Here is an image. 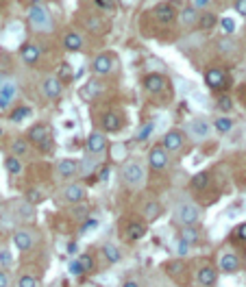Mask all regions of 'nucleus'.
<instances>
[{
  "instance_id": "obj_1",
  "label": "nucleus",
  "mask_w": 246,
  "mask_h": 287,
  "mask_svg": "<svg viewBox=\"0 0 246 287\" xmlns=\"http://www.w3.org/2000/svg\"><path fill=\"white\" fill-rule=\"evenodd\" d=\"M146 168H144L142 161H126L122 168V181L126 187L131 189H142L146 185Z\"/></svg>"
},
{
  "instance_id": "obj_2",
  "label": "nucleus",
  "mask_w": 246,
  "mask_h": 287,
  "mask_svg": "<svg viewBox=\"0 0 246 287\" xmlns=\"http://www.w3.org/2000/svg\"><path fill=\"white\" fill-rule=\"evenodd\" d=\"M29 24L35 33H50L52 31V17L50 11L44 5L35 3L29 7Z\"/></svg>"
},
{
  "instance_id": "obj_3",
  "label": "nucleus",
  "mask_w": 246,
  "mask_h": 287,
  "mask_svg": "<svg viewBox=\"0 0 246 287\" xmlns=\"http://www.w3.org/2000/svg\"><path fill=\"white\" fill-rule=\"evenodd\" d=\"M175 216L183 226H196L200 222V207L194 202H181L175 209Z\"/></svg>"
},
{
  "instance_id": "obj_4",
  "label": "nucleus",
  "mask_w": 246,
  "mask_h": 287,
  "mask_svg": "<svg viewBox=\"0 0 246 287\" xmlns=\"http://www.w3.org/2000/svg\"><path fill=\"white\" fill-rule=\"evenodd\" d=\"M183 146H185V135H183V131H179V128H170V131L163 135V140H161V148L168 155L181 152L183 150Z\"/></svg>"
},
{
  "instance_id": "obj_5",
  "label": "nucleus",
  "mask_w": 246,
  "mask_h": 287,
  "mask_svg": "<svg viewBox=\"0 0 246 287\" xmlns=\"http://www.w3.org/2000/svg\"><path fill=\"white\" fill-rule=\"evenodd\" d=\"M54 172H57L59 181L72 183V179L79 177V159H74V157H63V159H59L57 170Z\"/></svg>"
},
{
  "instance_id": "obj_6",
  "label": "nucleus",
  "mask_w": 246,
  "mask_h": 287,
  "mask_svg": "<svg viewBox=\"0 0 246 287\" xmlns=\"http://www.w3.org/2000/svg\"><path fill=\"white\" fill-rule=\"evenodd\" d=\"M11 242L17 248V253H29L35 248V235L31 228H15L11 235Z\"/></svg>"
},
{
  "instance_id": "obj_7",
  "label": "nucleus",
  "mask_w": 246,
  "mask_h": 287,
  "mask_svg": "<svg viewBox=\"0 0 246 287\" xmlns=\"http://www.w3.org/2000/svg\"><path fill=\"white\" fill-rule=\"evenodd\" d=\"M20 94V85L13 79H5L0 83V109H9L13 105V100Z\"/></svg>"
},
{
  "instance_id": "obj_8",
  "label": "nucleus",
  "mask_w": 246,
  "mask_h": 287,
  "mask_svg": "<svg viewBox=\"0 0 246 287\" xmlns=\"http://www.w3.org/2000/svg\"><path fill=\"white\" fill-rule=\"evenodd\" d=\"M61 198L68 202V205H79L87 198V187L83 183H68L61 192Z\"/></svg>"
},
{
  "instance_id": "obj_9",
  "label": "nucleus",
  "mask_w": 246,
  "mask_h": 287,
  "mask_svg": "<svg viewBox=\"0 0 246 287\" xmlns=\"http://www.w3.org/2000/svg\"><path fill=\"white\" fill-rule=\"evenodd\" d=\"M113 68H116V61H113V54L111 52H100V54H96L94 61H92V70L96 74V79L111 74Z\"/></svg>"
},
{
  "instance_id": "obj_10",
  "label": "nucleus",
  "mask_w": 246,
  "mask_h": 287,
  "mask_svg": "<svg viewBox=\"0 0 246 287\" xmlns=\"http://www.w3.org/2000/svg\"><path fill=\"white\" fill-rule=\"evenodd\" d=\"M187 133L194 142H203L209 137V133H212V124H209L205 118H192L187 124Z\"/></svg>"
},
{
  "instance_id": "obj_11",
  "label": "nucleus",
  "mask_w": 246,
  "mask_h": 287,
  "mask_svg": "<svg viewBox=\"0 0 246 287\" xmlns=\"http://www.w3.org/2000/svg\"><path fill=\"white\" fill-rule=\"evenodd\" d=\"M40 89H42V96L46 98V100H57V98L63 94V85H61V81L54 76V74H48V76H44Z\"/></svg>"
},
{
  "instance_id": "obj_12",
  "label": "nucleus",
  "mask_w": 246,
  "mask_h": 287,
  "mask_svg": "<svg viewBox=\"0 0 246 287\" xmlns=\"http://www.w3.org/2000/svg\"><path fill=\"white\" fill-rule=\"evenodd\" d=\"M105 89H107L105 83L94 76V79H89V81L85 83V85L79 89V96L83 98V100H87V103H92V100H96L98 96H103V94H105Z\"/></svg>"
},
{
  "instance_id": "obj_13",
  "label": "nucleus",
  "mask_w": 246,
  "mask_h": 287,
  "mask_svg": "<svg viewBox=\"0 0 246 287\" xmlns=\"http://www.w3.org/2000/svg\"><path fill=\"white\" fill-rule=\"evenodd\" d=\"M109 146V140L103 131H92L87 137V155H94V157H103L105 150Z\"/></svg>"
},
{
  "instance_id": "obj_14",
  "label": "nucleus",
  "mask_w": 246,
  "mask_h": 287,
  "mask_svg": "<svg viewBox=\"0 0 246 287\" xmlns=\"http://www.w3.org/2000/svg\"><path fill=\"white\" fill-rule=\"evenodd\" d=\"M168 163H170V155L163 150L161 144L153 146L148 150V165L153 170H163V168H168Z\"/></svg>"
},
{
  "instance_id": "obj_15",
  "label": "nucleus",
  "mask_w": 246,
  "mask_h": 287,
  "mask_svg": "<svg viewBox=\"0 0 246 287\" xmlns=\"http://www.w3.org/2000/svg\"><path fill=\"white\" fill-rule=\"evenodd\" d=\"M240 257L235 253H220V257H218V270L224 274H235L240 270Z\"/></svg>"
},
{
  "instance_id": "obj_16",
  "label": "nucleus",
  "mask_w": 246,
  "mask_h": 287,
  "mask_svg": "<svg viewBox=\"0 0 246 287\" xmlns=\"http://www.w3.org/2000/svg\"><path fill=\"white\" fill-rule=\"evenodd\" d=\"M20 59L26 63V66H35L42 59V46L35 42H26L20 48Z\"/></svg>"
},
{
  "instance_id": "obj_17",
  "label": "nucleus",
  "mask_w": 246,
  "mask_h": 287,
  "mask_svg": "<svg viewBox=\"0 0 246 287\" xmlns=\"http://www.w3.org/2000/svg\"><path fill=\"white\" fill-rule=\"evenodd\" d=\"M13 216L20 222H33L37 218V207H33L31 202H26V200H17L13 205Z\"/></svg>"
},
{
  "instance_id": "obj_18",
  "label": "nucleus",
  "mask_w": 246,
  "mask_h": 287,
  "mask_svg": "<svg viewBox=\"0 0 246 287\" xmlns=\"http://www.w3.org/2000/svg\"><path fill=\"white\" fill-rule=\"evenodd\" d=\"M37 144V146H42V148H46L48 146V142H50V131H48V126L46 124H35V126H31L29 128V144Z\"/></svg>"
},
{
  "instance_id": "obj_19",
  "label": "nucleus",
  "mask_w": 246,
  "mask_h": 287,
  "mask_svg": "<svg viewBox=\"0 0 246 287\" xmlns=\"http://www.w3.org/2000/svg\"><path fill=\"white\" fill-rule=\"evenodd\" d=\"M153 13H155V17H157V22L159 24H172L175 22V17H177V11H175V7H172L170 3H159L157 7L153 9Z\"/></svg>"
},
{
  "instance_id": "obj_20",
  "label": "nucleus",
  "mask_w": 246,
  "mask_h": 287,
  "mask_svg": "<svg viewBox=\"0 0 246 287\" xmlns=\"http://www.w3.org/2000/svg\"><path fill=\"white\" fill-rule=\"evenodd\" d=\"M196 283L203 287H214L218 283V270L214 265H203L196 272Z\"/></svg>"
},
{
  "instance_id": "obj_21",
  "label": "nucleus",
  "mask_w": 246,
  "mask_h": 287,
  "mask_svg": "<svg viewBox=\"0 0 246 287\" xmlns=\"http://www.w3.org/2000/svg\"><path fill=\"white\" fill-rule=\"evenodd\" d=\"M98 165H100V157H94V155L85 152L83 159H79V177H83V179L85 177H94Z\"/></svg>"
},
{
  "instance_id": "obj_22",
  "label": "nucleus",
  "mask_w": 246,
  "mask_h": 287,
  "mask_svg": "<svg viewBox=\"0 0 246 287\" xmlns=\"http://www.w3.org/2000/svg\"><path fill=\"white\" fill-rule=\"evenodd\" d=\"M9 155L11 157H17V159H26V157L31 155V144L29 140H24V137H15V140L9 144Z\"/></svg>"
},
{
  "instance_id": "obj_23",
  "label": "nucleus",
  "mask_w": 246,
  "mask_h": 287,
  "mask_svg": "<svg viewBox=\"0 0 246 287\" xmlns=\"http://www.w3.org/2000/svg\"><path fill=\"white\" fill-rule=\"evenodd\" d=\"M100 124H103L105 133H118L122 128V118L116 111H105L103 118H100Z\"/></svg>"
},
{
  "instance_id": "obj_24",
  "label": "nucleus",
  "mask_w": 246,
  "mask_h": 287,
  "mask_svg": "<svg viewBox=\"0 0 246 287\" xmlns=\"http://www.w3.org/2000/svg\"><path fill=\"white\" fill-rule=\"evenodd\" d=\"M224 70L222 68H209L205 72V83L212 89H222L224 87Z\"/></svg>"
},
{
  "instance_id": "obj_25",
  "label": "nucleus",
  "mask_w": 246,
  "mask_h": 287,
  "mask_svg": "<svg viewBox=\"0 0 246 287\" xmlns=\"http://www.w3.org/2000/svg\"><path fill=\"white\" fill-rule=\"evenodd\" d=\"M83 42H85V37L79 31H68L66 35H63V48L70 50V52H77V50L83 48Z\"/></svg>"
},
{
  "instance_id": "obj_26",
  "label": "nucleus",
  "mask_w": 246,
  "mask_h": 287,
  "mask_svg": "<svg viewBox=\"0 0 246 287\" xmlns=\"http://www.w3.org/2000/svg\"><path fill=\"white\" fill-rule=\"evenodd\" d=\"M212 128L216 133H220V135H229L233 128H235V120L229 118V116H218L214 122H212Z\"/></svg>"
},
{
  "instance_id": "obj_27",
  "label": "nucleus",
  "mask_w": 246,
  "mask_h": 287,
  "mask_svg": "<svg viewBox=\"0 0 246 287\" xmlns=\"http://www.w3.org/2000/svg\"><path fill=\"white\" fill-rule=\"evenodd\" d=\"M103 257H105L107 263L116 265V263L122 261V251H120V248H118L113 242H105V244H103Z\"/></svg>"
},
{
  "instance_id": "obj_28",
  "label": "nucleus",
  "mask_w": 246,
  "mask_h": 287,
  "mask_svg": "<svg viewBox=\"0 0 246 287\" xmlns=\"http://www.w3.org/2000/svg\"><path fill=\"white\" fill-rule=\"evenodd\" d=\"M144 87H146L150 94H159V91H163V87H166V79L161 76V74H148L146 79H144Z\"/></svg>"
},
{
  "instance_id": "obj_29",
  "label": "nucleus",
  "mask_w": 246,
  "mask_h": 287,
  "mask_svg": "<svg viewBox=\"0 0 246 287\" xmlns=\"http://www.w3.org/2000/svg\"><path fill=\"white\" fill-rule=\"evenodd\" d=\"M198 15H200L198 11H194V9L190 7V5H185V7L179 11L177 17H179V24L187 29V26H192V24H198Z\"/></svg>"
},
{
  "instance_id": "obj_30",
  "label": "nucleus",
  "mask_w": 246,
  "mask_h": 287,
  "mask_svg": "<svg viewBox=\"0 0 246 287\" xmlns=\"http://www.w3.org/2000/svg\"><path fill=\"white\" fill-rule=\"evenodd\" d=\"M124 233L131 242H138V239H142L144 235H146V224H144V222H129L126 228H124Z\"/></svg>"
},
{
  "instance_id": "obj_31",
  "label": "nucleus",
  "mask_w": 246,
  "mask_h": 287,
  "mask_svg": "<svg viewBox=\"0 0 246 287\" xmlns=\"http://www.w3.org/2000/svg\"><path fill=\"white\" fill-rule=\"evenodd\" d=\"M5 170L11 174V177H20V174L24 172V161L17 159V157L7 155V157H5Z\"/></svg>"
},
{
  "instance_id": "obj_32",
  "label": "nucleus",
  "mask_w": 246,
  "mask_h": 287,
  "mask_svg": "<svg viewBox=\"0 0 246 287\" xmlns=\"http://www.w3.org/2000/svg\"><path fill=\"white\" fill-rule=\"evenodd\" d=\"M161 211L163 209H161V205L157 200H148L146 205L142 207V216H144V220H146V222H153V220H157L161 216Z\"/></svg>"
},
{
  "instance_id": "obj_33",
  "label": "nucleus",
  "mask_w": 246,
  "mask_h": 287,
  "mask_svg": "<svg viewBox=\"0 0 246 287\" xmlns=\"http://www.w3.org/2000/svg\"><path fill=\"white\" fill-rule=\"evenodd\" d=\"M83 24H85L87 33H100L103 31V26H105V17H100L96 13H89V15H85Z\"/></svg>"
},
{
  "instance_id": "obj_34",
  "label": "nucleus",
  "mask_w": 246,
  "mask_h": 287,
  "mask_svg": "<svg viewBox=\"0 0 246 287\" xmlns=\"http://www.w3.org/2000/svg\"><path fill=\"white\" fill-rule=\"evenodd\" d=\"M179 239H181V242H185L187 246H196L198 239H200L198 228H194V226H183V228L179 231Z\"/></svg>"
},
{
  "instance_id": "obj_35",
  "label": "nucleus",
  "mask_w": 246,
  "mask_h": 287,
  "mask_svg": "<svg viewBox=\"0 0 246 287\" xmlns=\"http://www.w3.org/2000/svg\"><path fill=\"white\" fill-rule=\"evenodd\" d=\"M218 20H220V17H218L216 13L205 11V13H200V15H198V26H200L203 31H212L214 26L218 24Z\"/></svg>"
},
{
  "instance_id": "obj_36",
  "label": "nucleus",
  "mask_w": 246,
  "mask_h": 287,
  "mask_svg": "<svg viewBox=\"0 0 246 287\" xmlns=\"http://www.w3.org/2000/svg\"><path fill=\"white\" fill-rule=\"evenodd\" d=\"M216 48L220 54H235V50H238V46H235V42L231 40V37H220L216 44Z\"/></svg>"
},
{
  "instance_id": "obj_37",
  "label": "nucleus",
  "mask_w": 246,
  "mask_h": 287,
  "mask_svg": "<svg viewBox=\"0 0 246 287\" xmlns=\"http://www.w3.org/2000/svg\"><path fill=\"white\" fill-rule=\"evenodd\" d=\"M59 81H61V85L63 83H70L72 79H74V72H72V66L70 63H61V66L57 68V74H54Z\"/></svg>"
},
{
  "instance_id": "obj_38",
  "label": "nucleus",
  "mask_w": 246,
  "mask_h": 287,
  "mask_svg": "<svg viewBox=\"0 0 246 287\" xmlns=\"http://www.w3.org/2000/svg\"><path fill=\"white\" fill-rule=\"evenodd\" d=\"M190 185H192V189H205L209 185V172H196Z\"/></svg>"
},
{
  "instance_id": "obj_39",
  "label": "nucleus",
  "mask_w": 246,
  "mask_h": 287,
  "mask_svg": "<svg viewBox=\"0 0 246 287\" xmlns=\"http://www.w3.org/2000/svg\"><path fill=\"white\" fill-rule=\"evenodd\" d=\"M17 287H40V279L35 274L24 272V274L17 276Z\"/></svg>"
},
{
  "instance_id": "obj_40",
  "label": "nucleus",
  "mask_w": 246,
  "mask_h": 287,
  "mask_svg": "<svg viewBox=\"0 0 246 287\" xmlns=\"http://www.w3.org/2000/svg\"><path fill=\"white\" fill-rule=\"evenodd\" d=\"M77 261L81 263V270H83V274L94 272L96 263H94V257H92V255H79V257H77Z\"/></svg>"
},
{
  "instance_id": "obj_41",
  "label": "nucleus",
  "mask_w": 246,
  "mask_h": 287,
  "mask_svg": "<svg viewBox=\"0 0 246 287\" xmlns=\"http://www.w3.org/2000/svg\"><path fill=\"white\" fill-rule=\"evenodd\" d=\"M44 198H46V196H44V192H42L40 187H31L29 192H26V198H24V200H26V202H31L33 207H37Z\"/></svg>"
},
{
  "instance_id": "obj_42",
  "label": "nucleus",
  "mask_w": 246,
  "mask_h": 287,
  "mask_svg": "<svg viewBox=\"0 0 246 287\" xmlns=\"http://www.w3.org/2000/svg\"><path fill=\"white\" fill-rule=\"evenodd\" d=\"M29 116H31L29 107H15L11 113H9V120H11V122H22V120H26Z\"/></svg>"
},
{
  "instance_id": "obj_43",
  "label": "nucleus",
  "mask_w": 246,
  "mask_h": 287,
  "mask_svg": "<svg viewBox=\"0 0 246 287\" xmlns=\"http://www.w3.org/2000/svg\"><path fill=\"white\" fill-rule=\"evenodd\" d=\"M94 7L98 9V11H103V13H113L116 11L113 0H94Z\"/></svg>"
},
{
  "instance_id": "obj_44",
  "label": "nucleus",
  "mask_w": 246,
  "mask_h": 287,
  "mask_svg": "<svg viewBox=\"0 0 246 287\" xmlns=\"http://www.w3.org/2000/svg\"><path fill=\"white\" fill-rule=\"evenodd\" d=\"M100 226V222L96 220V218H87L85 222H81V235H85V233H92V231H96Z\"/></svg>"
},
{
  "instance_id": "obj_45",
  "label": "nucleus",
  "mask_w": 246,
  "mask_h": 287,
  "mask_svg": "<svg viewBox=\"0 0 246 287\" xmlns=\"http://www.w3.org/2000/svg\"><path fill=\"white\" fill-rule=\"evenodd\" d=\"M13 265V255L9 248H0V270L3 267H11Z\"/></svg>"
},
{
  "instance_id": "obj_46",
  "label": "nucleus",
  "mask_w": 246,
  "mask_h": 287,
  "mask_svg": "<svg viewBox=\"0 0 246 287\" xmlns=\"http://www.w3.org/2000/svg\"><path fill=\"white\" fill-rule=\"evenodd\" d=\"M216 107L222 111V113H226V111H231L233 109V100L226 96V94H222L220 98H218V103H216Z\"/></svg>"
},
{
  "instance_id": "obj_47",
  "label": "nucleus",
  "mask_w": 246,
  "mask_h": 287,
  "mask_svg": "<svg viewBox=\"0 0 246 287\" xmlns=\"http://www.w3.org/2000/svg\"><path fill=\"white\" fill-rule=\"evenodd\" d=\"M218 22H220V26H222V31L226 33V37H229V35L235 31V22L231 20V17H220Z\"/></svg>"
},
{
  "instance_id": "obj_48",
  "label": "nucleus",
  "mask_w": 246,
  "mask_h": 287,
  "mask_svg": "<svg viewBox=\"0 0 246 287\" xmlns=\"http://www.w3.org/2000/svg\"><path fill=\"white\" fill-rule=\"evenodd\" d=\"M175 246H177V255H179V257H187L190 253H192V246H187L185 242H181L179 237H177V242H175Z\"/></svg>"
},
{
  "instance_id": "obj_49",
  "label": "nucleus",
  "mask_w": 246,
  "mask_h": 287,
  "mask_svg": "<svg viewBox=\"0 0 246 287\" xmlns=\"http://www.w3.org/2000/svg\"><path fill=\"white\" fill-rule=\"evenodd\" d=\"M209 5H212V3H209V0H192V5H190V7H192L194 9V11H209Z\"/></svg>"
},
{
  "instance_id": "obj_50",
  "label": "nucleus",
  "mask_w": 246,
  "mask_h": 287,
  "mask_svg": "<svg viewBox=\"0 0 246 287\" xmlns=\"http://www.w3.org/2000/svg\"><path fill=\"white\" fill-rule=\"evenodd\" d=\"M68 272H70L72 276H81V274H83V270H81V263L77 261V257H74V259H70V263H68Z\"/></svg>"
},
{
  "instance_id": "obj_51",
  "label": "nucleus",
  "mask_w": 246,
  "mask_h": 287,
  "mask_svg": "<svg viewBox=\"0 0 246 287\" xmlns=\"http://www.w3.org/2000/svg\"><path fill=\"white\" fill-rule=\"evenodd\" d=\"M150 133H153V122H148V124H144L140 131H138V142H144L146 137H150Z\"/></svg>"
},
{
  "instance_id": "obj_52",
  "label": "nucleus",
  "mask_w": 246,
  "mask_h": 287,
  "mask_svg": "<svg viewBox=\"0 0 246 287\" xmlns=\"http://www.w3.org/2000/svg\"><path fill=\"white\" fill-rule=\"evenodd\" d=\"M233 9H235V13H240L246 17V0H235L233 3Z\"/></svg>"
},
{
  "instance_id": "obj_53",
  "label": "nucleus",
  "mask_w": 246,
  "mask_h": 287,
  "mask_svg": "<svg viewBox=\"0 0 246 287\" xmlns=\"http://www.w3.org/2000/svg\"><path fill=\"white\" fill-rule=\"evenodd\" d=\"M0 287H11V276L7 270H0Z\"/></svg>"
},
{
  "instance_id": "obj_54",
  "label": "nucleus",
  "mask_w": 246,
  "mask_h": 287,
  "mask_svg": "<svg viewBox=\"0 0 246 287\" xmlns=\"http://www.w3.org/2000/svg\"><path fill=\"white\" fill-rule=\"evenodd\" d=\"M66 253H68L70 257H74V255L79 253V242H74V239H72V242H68V246H66Z\"/></svg>"
},
{
  "instance_id": "obj_55",
  "label": "nucleus",
  "mask_w": 246,
  "mask_h": 287,
  "mask_svg": "<svg viewBox=\"0 0 246 287\" xmlns=\"http://www.w3.org/2000/svg\"><path fill=\"white\" fill-rule=\"evenodd\" d=\"M235 237H238V239H244V242H246V222L235 228Z\"/></svg>"
},
{
  "instance_id": "obj_56",
  "label": "nucleus",
  "mask_w": 246,
  "mask_h": 287,
  "mask_svg": "<svg viewBox=\"0 0 246 287\" xmlns=\"http://www.w3.org/2000/svg\"><path fill=\"white\" fill-rule=\"evenodd\" d=\"M98 181L100 183H107L109 181V168H103V170L98 172Z\"/></svg>"
},
{
  "instance_id": "obj_57",
  "label": "nucleus",
  "mask_w": 246,
  "mask_h": 287,
  "mask_svg": "<svg viewBox=\"0 0 246 287\" xmlns=\"http://www.w3.org/2000/svg\"><path fill=\"white\" fill-rule=\"evenodd\" d=\"M122 287H140V283H138V281H133V279H129V281H124Z\"/></svg>"
},
{
  "instance_id": "obj_58",
  "label": "nucleus",
  "mask_w": 246,
  "mask_h": 287,
  "mask_svg": "<svg viewBox=\"0 0 246 287\" xmlns=\"http://www.w3.org/2000/svg\"><path fill=\"white\" fill-rule=\"evenodd\" d=\"M3 81H5V79H3V76H0V83H3Z\"/></svg>"
}]
</instances>
